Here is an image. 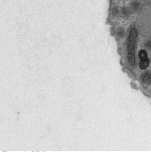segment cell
Segmentation results:
<instances>
[{"label":"cell","mask_w":151,"mask_h":152,"mask_svg":"<svg viewBox=\"0 0 151 152\" xmlns=\"http://www.w3.org/2000/svg\"><path fill=\"white\" fill-rule=\"evenodd\" d=\"M147 46H148L149 48H151V40H149L148 42H147Z\"/></svg>","instance_id":"cell-4"},{"label":"cell","mask_w":151,"mask_h":152,"mask_svg":"<svg viewBox=\"0 0 151 152\" xmlns=\"http://www.w3.org/2000/svg\"><path fill=\"white\" fill-rule=\"evenodd\" d=\"M137 37H138V31L136 28H132L130 31L128 39V60L129 64L131 66H134L136 63L135 51L136 48Z\"/></svg>","instance_id":"cell-1"},{"label":"cell","mask_w":151,"mask_h":152,"mask_svg":"<svg viewBox=\"0 0 151 152\" xmlns=\"http://www.w3.org/2000/svg\"><path fill=\"white\" fill-rule=\"evenodd\" d=\"M138 56L139 58V66L140 69L144 70L149 67L150 61L148 57V54L145 50H142L139 51Z\"/></svg>","instance_id":"cell-2"},{"label":"cell","mask_w":151,"mask_h":152,"mask_svg":"<svg viewBox=\"0 0 151 152\" xmlns=\"http://www.w3.org/2000/svg\"><path fill=\"white\" fill-rule=\"evenodd\" d=\"M142 80L145 84L151 83V72L147 71L144 72L142 75Z\"/></svg>","instance_id":"cell-3"}]
</instances>
